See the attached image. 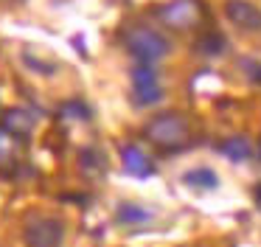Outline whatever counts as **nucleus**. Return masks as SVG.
<instances>
[{"label":"nucleus","mask_w":261,"mask_h":247,"mask_svg":"<svg viewBox=\"0 0 261 247\" xmlns=\"http://www.w3.org/2000/svg\"><path fill=\"white\" fill-rule=\"evenodd\" d=\"M0 124H3V127H6L12 135H17V138H25V135L31 132V127H34V118H31L25 110H17V107H12V110L3 112Z\"/></svg>","instance_id":"9b49d317"},{"label":"nucleus","mask_w":261,"mask_h":247,"mask_svg":"<svg viewBox=\"0 0 261 247\" xmlns=\"http://www.w3.org/2000/svg\"><path fill=\"white\" fill-rule=\"evenodd\" d=\"M124 45L132 56H135L141 65H152V62H160L163 56H169L171 42L163 37L160 31L146 26H132L124 31Z\"/></svg>","instance_id":"f257e3e1"},{"label":"nucleus","mask_w":261,"mask_h":247,"mask_svg":"<svg viewBox=\"0 0 261 247\" xmlns=\"http://www.w3.org/2000/svg\"><path fill=\"white\" fill-rule=\"evenodd\" d=\"M197 54H202V56H222L225 54V48H227V39L222 37L219 31H208V34H202V37L197 39Z\"/></svg>","instance_id":"4468645a"},{"label":"nucleus","mask_w":261,"mask_h":247,"mask_svg":"<svg viewBox=\"0 0 261 247\" xmlns=\"http://www.w3.org/2000/svg\"><path fill=\"white\" fill-rule=\"evenodd\" d=\"M222 155L233 163H244V160L253 157V146H250V140L244 138V135H233V138H227L225 143H222Z\"/></svg>","instance_id":"ddd939ff"},{"label":"nucleus","mask_w":261,"mask_h":247,"mask_svg":"<svg viewBox=\"0 0 261 247\" xmlns=\"http://www.w3.org/2000/svg\"><path fill=\"white\" fill-rule=\"evenodd\" d=\"M23 65H29L34 73H42V76H51V73H54V65H51V62L37 59V56L31 54V51H25V54H23Z\"/></svg>","instance_id":"dca6fc26"},{"label":"nucleus","mask_w":261,"mask_h":247,"mask_svg":"<svg viewBox=\"0 0 261 247\" xmlns=\"http://www.w3.org/2000/svg\"><path fill=\"white\" fill-rule=\"evenodd\" d=\"M225 14L236 28L250 34H261V9L250 0H227L225 3Z\"/></svg>","instance_id":"423d86ee"},{"label":"nucleus","mask_w":261,"mask_h":247,"mask_svg":"<svg viewBox=\"0 0 261 247\" xmlns=\"http://www.w3.org/2000/svg\"><path fill=\"white\" fill-rule=\"evenodd\" d=\"M255 200H258V208H261V183L255 185Z\"/></svg>","instance_id":"a211bd4d"},{"label":"nucleus","mask_w":261,"mask_h":247,"mask_svg":"<svg viewBox=\"0 0 261 247\" xmlns=\"http://www.w3.org/2000/svg\"><path fill=\"white\" fill-rule=\"evenodd\" d=\"M79 168H82V174H85V177L96 180L98 174L107 168V163H104V155H101L98 149H93V146H85V149L79 152Z\"/></svg>","instance_id":"f8f14e48"},{"label":"nucleus","mask_w":261,"mask_h":247,"mask_svg":"<svg viewBox=\"0 0 261 247\" xmlns=\"http://www.w3.org/2000/svg\"><path fill=\"white\" fill-rule=\"evenodd\" d=\"M154 219V213L149 208L138 205V202H121L115 208V222L118 225H126V228H143Z\"/></svg>","instance_id":"6e6552de"},{"label":"nucleus","mask_w":261,"mask_h":247,"mask_svg":"<svg viewBox=\"0 0 261 247\" xmlns=\"http://www.w3.org/2000/svg\"><path fill=\"white\" fill-rule=\"evenodd\" d=\"M121 163H124V171L132 174V177H152V171H154L152 160H149V157L143 155V149L135 143L121 149Z\"/></svg>","instance_id":"0eeeda50"},{"label":"nucleus","mask_w":261,"mask_h":247,"mask_svg":"<svg viewBox=\"0 0 261 247\" xmlns=\"http://www.w3.org/2000/svg\"><path fill=\"white\" fill-rule=\"evenodd\" d=\"M188 121L180 112H163V115H154L152 121L146 124L143 135H146L152 143L163 146V149H180L188 140Z\"/></svg>","instance_id":"f03ea898"},{"label":"nucleus","mask_w":261,"mask_h":247,"mask_svg":"<svg viewBox=\"0 0 261 247\" xmlns=\"http://www.w3.org/2000/svg\"><path fill=\"white\" fill-rule=\"evenodd\" d=\"M132 101L138 107H149V104H158L163 98V87L158 82V70L152 65H135L132 67Z\"/></svg>","instance_id":"39448f33"},{"label":"nucleus","mask_w":261,"mask_h":247,"mask_svg":"<svg viewBox=\"0 0 261 247\" xmlns=\"http://www.w3.org/2000/svg\"><path fill=\"white\" fill-rule=\"evenodd\" d=\"M17 135H12L3 124H0V171L3 174H12V166L14 160H17V146H20Z\"/></svg>","instance_id":"9d476101"},{"label":"nucleus","mask_w":261,"mask_h":247,"mask_svg":"<svg viewBox=\"0 0 261 247\" xmlns=\"http://www.w3.org/2000/svg\"><path fill=\"white\" fill-rule=\"evenodd\" d=\"M154 17L169 28H194L202 20V3L199 0H169L160 9H154Z\"/></svg>","instance_id":"20e7f679"},{"label":"nucleus","mask_w":261,"mask_h":247,"mask_svg":"<svg viewBox=\"0 0 261 247\" xmlns=\"http://www.w3.org/2000/svg\"><path fill=\"white\" fill-rule=\"evenodd\" d=\"M59 115H62V118H73V121H90L93 110L82 98H70V101H65V104H59Z\"/></svg>","instance_id":"2eb2a0df"},{"label":"nucleus","mask_w":261,"mask_h":247,"mask_svg":"<svg viewBox=\"0 0 261 247\" xmlns=\"http://www.w3.org/2000/svg\"><path fill=\"white\" fill-rule=\"evenodd\" d=\"M182 183L188 188H199V191H216L219 188V174L208 166H197V168H188L182 174Z\"/></svg>","instance_id":"1a4fd4ad"},{"label":"nucleus","mask_w":261,"mask_h":247,"mask_svg":"<svg viewBox=\"0 0 261 247\" xmlns=\"http://www.w3.org/2000/svg\"><path fill=\"white\" fill-rule=\"evenodd\" d=\"M25 247H62L65 222L59 216H37L23 230Z\"/></svg>","instance_id":"7ed1b4c3"},{"label":"nucleus","mask_w":261,"mask_h":247,"mask_svg":"<svg viewBox=\"0 0 261 247\" xmlns=\"http://www.w3.org/2000/svg\"><path fill=\"white\" fill-rule=\"evenodd\" d=\"M258 157H261V146H258Z\"/></svg>","instance_id":"6ab92c4d"},{"label":"nucleus","mask_w":261,"mask_h":247,"mask_svg":"<svg viewBox=\"0 0 261 247\" xmlns=\"http://www.w3.org/2000/svg\"><path fill=\"white\" fill-rule=\"evenodd\" d=\"M242 67H244V73H247L253 82H261V65L258 62H250V59H244L242 62Z\"/></svg>","instance_id":"f3484780"}]
</instances>
